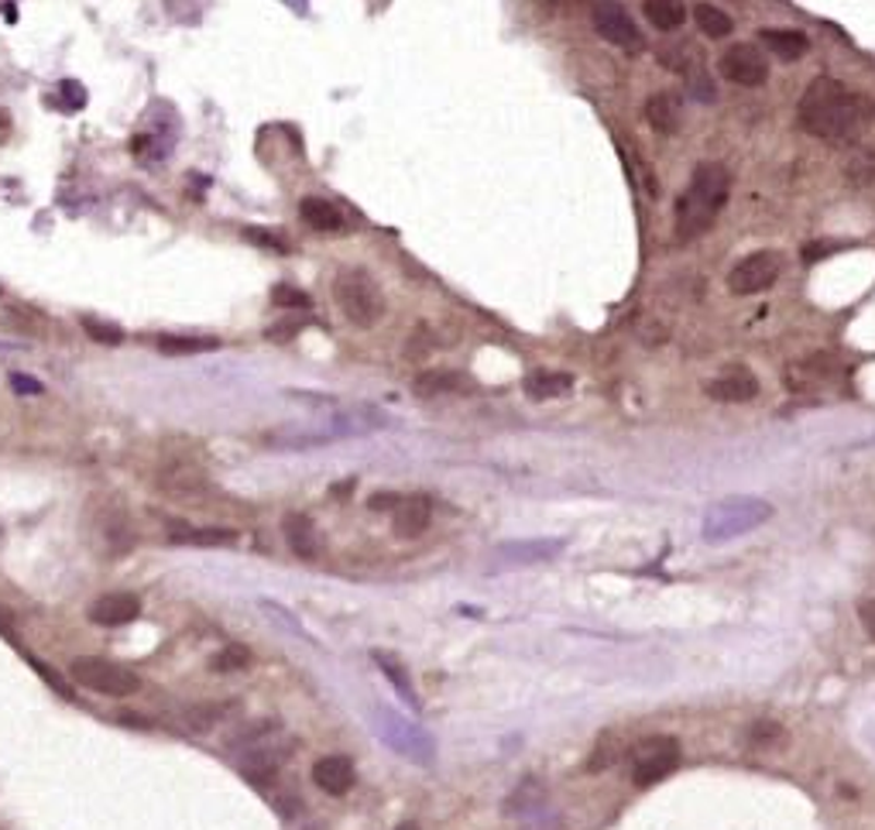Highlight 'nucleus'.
Here are the masks:
<instances>
[{"mask_svg": "<svg viewBox=\"0 0 875 830\" xmlns=\"http://www.w3.org/2000/svg\"><path fill=\"white\" fill-rule=\"evenodd\" d=\"M796 117L803 131L827 141V145H851L875 117V104L835 76H817L803 89Z\"/></svg>", "mask_w": 875, "mask_h": 830, "instance_id": "f257e3e1", "label": "nucleus"}, {"mask_svg": "<svg viewBox=\"0 0 875 830\" xmlns=\"http://www.w3.org/2000/svg\"><path fill=\"white\" fill-rule=\"evenodd\" d=\"M728 193H731V179L724 172V165H718V161L697 165L687 189H683L680 203H676V217H673L676 241L687 244V241H697L700 233L711 230L718 213L728 203Z\"/></svg>", "mask_w": 875, "mask_h": 830, "instance_id": "f03ea898", "label": "nucleus"}, {"mask_svg": "<svg viewBox=\"0 0 875 830\" xmlns=\"http://www.w3.org/2000/svg\"><path fill=\"white\" fill-rule=\"evenodd\" d=\"M769 518H772L769 502H763V497H748V494H735V497H724V502H715L704 512L700 536L711 545L731 542V539L748 536L752 529L766 526Z\"/></svg>", "mask_w": 875, "mask_h": 830, "instance_id": "7ed1b4c3", "label": "nucleus"}, {"mask_svg": "<svg viewBox=\"0 0 875 830\" xmlns=\"http://www.w3.org/2000/svg\"><path fill=\"white\" fill-rule=\"evenodd\" d=\"M334 299L340 305V313L347 316V323L361 326V329H371L385 316L382 286H377L364 268H344L334 278Z\"/></svg>", "mask_w": 875, "mask_h": 830, "instance_id": "20e7f679", "label": "nucleus"}, {"mask_svg": "<svg viewBox=\"0 0 875 830\" xmlns=\"http://www.w3.org/2000/svg\"><path fill=\"white\" fill-rule=\"evenodd\" d=\"M69 676L73 683H80L83 690H93L100 697H131L137 690V676L128 670V666H117L110 659H100V655H83V659H73V666H69Z\"/></svg>", "mask_w": 875, "mask_h": 830, "instance_id": "39448f33", "label": "nucleus"}, {"mask_svg": "<svg viewBox=\"0 0 875 830\" xmlns=\"http://www.w3.org/2000/svg\"><path fill=\"white\" fill-rule=\"evenodd\" d=\"M680 766V742L670 734H652L635 748L632 762V779L635 786H656L659 779H667Z\"/></svg>", "mask_w": 875, "mask_h": 830, "instance_id": "423d86ee", "label": "nucleus"}, {"mask_svg": "<svg viewBox=\"0 0 875 830\" xmlns=\"http://www.w3.org/2000/svg\"><path fill=\"white\" fill-rule=\"evenodd\" d=\"M779 272H783V254L779 251H755L742 257L735 268L728 272V289L735 296H759L776 286Z\"/></svg>", "mask_w": 875, "mask_h": 830, "instance_id": "0eeeda50", "label": "nucleus"}, {"mask_svg": "<svg viewBox=\"0 0 875 830\" xmlns=\"http://www.w3.org/2000/svg\"><path fill=\"white\" fill-rule=\"evenodd\" d=\"M377 734L416 766H433V738L419 724L392 714V710H377Z\"/></svg>", "mask_w": 875, "mask_h": 830, "instance_id": "6e6552de", "label": "nucleus"}, {"mask_svg": "<svg viewBox=\"0 0 875 830\" xmlns=\"http://www.w3.org/2000/svg\"><path fill=\"white\" fill-rule=\"evenodd\" d=\"M590 21H595V32L604 41L619 45V49H628V52H643L646 49L643 32H638L632 14L619 4V0H595V8H590Z\"/></svg>", "mask_w": 875, "mask_h": 830, "instance_id": "1a4fd4ad", "label": "nucleus"}, {"mask_svg": "<svg viewBox=\"0 0 875 830\" xmlns=\"http://www.w3.org/2000/svg\"><path fill=\"white\" fill-rule=\"evenodd\" d=\"M718 73L735 86H763L769 80V59L763 49L742 41V45H731V49L721 56Z\"/></svg>", "mask_w": 875, "mask_h": 830, "instance_id": "9d476101", "label": "nucleus"}, {"mask_svg": "<svg viewBox=\"0 0 875 830\" xmlns=\"http://www.w3.org/2000/svg\"><path fill=\"white\" fill-rule=\"evenodd\" d=\"M707 395L715 401H728V406H742V401H752L759 395V377H755L748 368H728L721 371L711 385H707Z\"/></svg>", "mask_w": 875, "mask_h": 830, "instance_id": "9b49d317", "label": "nucleus"}, {"mask_svg": "<svg viewBox=\"0 0 875 830\" xmlns=\"http://www.w3.org/2000/svg\"><path fill=\"white\" fill-rule=\"evenodd\" d=\"M556 553H563L560 539H526V542H505L494 550V566H529V563H547Z\"/></svg>", "mask_w": 875, "mask_h": 830, "instance_id": "f8f14e48", "label": "nucleus"}, {"mask_svg": "<svg viewBox=\"0 0 875 830\" xmlns=\"http://www.w3.org/2000/svg\"><path fill=\"white\" fill-rule=\"evenodd\" d=\"M141 614V601L137 594H128V590H117V594H107L100 601H93L89 608V622L104 625V628H121L131 625Z\"/></svg>", "mask_w": 875, "mask_h": 830, "instance_id": "ddd939ff", "label": "nucleus"}, {"mask_svg": "<svg viewBox=\"0 0 875 830\" xmlns=\"http://www.w3.org/2000/svg\"><path fill=\"white\" fill-rule=\"evenodd\" d=\"M430 518H433L430 497H422V494L398 497V505H395V536H401V539H416V536L425 532V526H430Z\"/></svg>", "mask_w": 875, "mask_h": 830, "instance_id": "4468645a", "label": "nucleus"}, {"mask_svg": "<svg viewBox=\"0 0 875 830\" xmlns=\"http://www.w3.org/2000/svg\"><path fill=\"white\" fill-rule=\"evenodd\" d=\"M353 779H358V775H353L350 758H344V755H326V758H320V762L313 766V782H316L323 793H329V796L350 793Z\"/></svg>", "mask_w": 875, "mask_h": 830, "instance_id": "2eb2a0df", "label": "nucleus"}, {"mask_svg": "<svg viewBox=\"0 0 875 830\" xmlns=\"http://www.w3.org/2000/svg\"><path fill=\"white\" fill-rule=\"evenodd\" d=\"M763 49H769L772 56H779L783 62H796L811 52V38L803 32H790V28H766L759 35Z\"/></svg>", "mask_w": 875, "mask_h": 830, "instance_id": "dca6fc26", "label": "nucleus"}, {"mask_svg": "<svg viewBox=\"0 0 875 830\" xmlns=\"http://www.w3.org/2000/svg\"><path fill=\"white\" fill-rule=\"evenodd\" d=\"M281 532H286L289 539V550L302 560H313L320 553V542H316V529H313V521L310 515H302V512H292L286 515V521H281Z\"/></svg>", "mask_w": 875, "mask_h": 830, "instance_id": "f3484780", "label": "nucleus"}, {"mask_svg": "<svg viewBox=\"0 0 875 830\" xmlns=\"http://www.w3.org/2000/svg\"><path fill=\"white\" fill-rule=\"evenodd\" d=\"M299 217H302L305 227H313L320 233H334V230L344 227V213L329 200H320V196H305L299 203Z\"/></svg>", "mask_w": 875, "mask_h": 830, "instance_id": "a211bd4d", "label": "nucleus"}, {"mask_svg": "<svg viewBox=\"0 0 875 830\" xmlns=\"http://www.w3.org/2000/svg\"><path fill=\"white\" fill-rule=\"evenodd\" d=\"M526 395L536 398V401H547V398H560L574 388V377L563 374V371H532L526 382H523Z\"/></svg>", "mask_w": 875, "mask_h": 830, "instance_id": "6ab92c4d", "label": "nucleus"}, {"mask_svg": "<svg viewBox=\"0 0 875 830\" xmlns=\"http://www.w3.org/2000/svg\"><path fill=\"white\" fill-rule=\"evenodd\" d=\"M643 11L649 25L659 32H676L687 21V4L683 0H643Z\"/></svg>", "mask_w": 875, "mask_h": 830, "instance_id": "aec40b11", "label": "nucleus"}, {"mask_svg": "<svg viewBox=\"0 0 875 830\" xmlns=\"http://www.w3.org/2000/svg\"><path fill=\"white\" fill-rule=\"evenodd\" d=\"M158 350L169 353V358H185V353H209L220 350L217 337H158Z\"/></svg>", "mask_w": 875, "mask_h": 830, "instance_id": "412c9836", "label": "nucleus"}, {"mask_svg": "<svg viewBox=\"0 0 875 830\" xmlns=\"http://www.w3.org/2000/svg\"><path fill=\"white\" fill-rule=\"evenodd\" d=\"M646 121L659 134H673L676 131V107H673V100L667 97V93H656V97L646 100Z\"/></svg>", "mask_w": 875, "mask_h": 830, "instance_id": "4be33fe9", "label": "nucleus"}, {"mask_svg": "<svg viewBox=\"0 0 875 830\" xmlns=\"http://www.w3.org/2000/svg\"><path fill=\"white\" fill-rule=\"evenodd\" d=\"M694 21H697V28L707 35V38H724L731 35V28H735V21H731L721 8L715 4H697L694 8Z\"/></svg>", "mask_w": 875, "mask_h": 830, "instance_id": "5701e85b", "label": "nucleus"}, {"mask_svg": "<svg viewBox=\"0 0 875 830\" xmlns=\"http://www.w3.org/2000/svg\"><path fill=\"white\" fill-rule=\"evenodd\" d=\"M169 539L179 545H230V542H238V532L233 529H176Z\"/></svg>", "mask_w": 875, "mask_h": 830, "instance_id": "b1692460", "label": "nucleus"}, {"mask_svg": "<svg viewBox=\"0 0 875 830\" xmlns=\"http://www.w3.org/2000/svg\"><path fill=\"white\" fill-rule=\"evenodd\" d=\"M457 388H467V382L460 374H419L416 377V392L419 395H443V392H457Z\"/></svg>", "mask_w": 875, "mask_h": 830, "instance_id": "393cba45", "label": "nucleus"}, {"mask_svg": "<svg viewBox=\"0 0 875 830\" xmlns=\"http://www.w3.org/2000/svg\"><path fill=\"white\" fill-rule=\"evenodd\" d=\"M248 666H251V652L244 646H227L220 655L209 659L213 673H238V670H248Z\"/></svg>", "mask_w": 875, "mask_h": 830, "instance_id": "a878e982", "label": "nucleus"}, {"mask_svg": "<svg viewBox=\"0 0 875 830\" xmlns=\"http://www.w3.org/2000/svg\"><path fill=\"white\" fill-rule=\"evenodd\" d=\"M161 484L169 488V491H200L203 488V473L196 467L182 464V467H172L169 473H165Z\"/></svg>", "mask_w": 875, "mask_h": 830, "instance_id": "bb28decb", "label": "nucleus"}, {"mask_svg": "<svg viewBox=\"0 0 875 830\" xmlns=\"http://www.w3.org/2000/svg\"><path fill=\"white\" fill-rule=\"evenodd\" d=\"M374 659L382 662V670H385V676L395 683V690H401V697H406V703L409 707H416V690H412V683H409V676H406V670L398 666L395 659H388L385 652H374Z\"/></svg>", "mask_w": 875, "mask_h": 830, "instance_id": "cd10ccee", "label": "nucleus"}, {"mask_svg": "<svg viewBox=\"0 0 875 830\" xmlns=\"http://www.w3.org/2000/svg\"><path fill=\"white\" fill-rule=\"evenodd\" d=\"M83 329H86V337H89V340H97V344H104V347H117V344H124V329H121V326H113V323L83 320Z\"/></svg>", "mask_w": 875, "mask_h": 830, "instance_id": "c85d7f7f", "label": "nucleus"}, {"mask_svg": "<svg viewBox=\"0 0 875 830\" xmlns=\"http://www.w3.org/2000/svg\"><path fill=\"white\" fill-rule=\"evenodd\" d=\"M272 302L281 305V310H305V305H310V296H305L302 289H296V286H275L272 289Z\"/></svg>", "mask_w": 875, "mask_h": 830, "instance_id": "c756f323", "label": "nucleus"}, {"mask_svg": "<svg viewBox=\"0 0 875 830\" xmlns=\"http://www.w3.org/2000/svg\"><path fill=\"white\" fill-rule=\"evenodd\" d=\"M783 738H787L783 727L772 724V721H755L748 727V742L752 745H776V742H783Z\"/></svg>", "mask_w": 875, "mask_h": 830, "instance_id": "7c9ffc66", "label": "nucleus"}, {"mask_svg": "<svg viewBox=\"0 0 875 830\" xmlns=\"http://www.w3.org/2000/svg\"><path fill=\"white\" fill-rule=\"evenodd\" d=\"M598 755H590V769H608L614 758H619V738H614V734H601V742H598V748H595Z\"/></svg>", "mask_w": 875, "mask_h": 830, "instance_id": "2f4dec72", "label": "nucleus"}, {"mask_svg": "<svg viewBox=\"0 0 875 830\" xmlns=\"http://www.w3.org/2000/svg\"><path fill=\"white\" fill-rule=\"evenodd\" d=\"M687 89H691L694 100H704V104L715 100V86H711V80H707L704 69H687Z\"/></svg>", "mask_w": 875, "mask_h": 830, "instance_id": "473e14b6", "label": "nucleus"}, {"mask_svg": "<svg viewBox=\"0 0 875 830\" xmlns=\"http://www.w3.org/2000/svg\"><path fill=\"white\" fill-rule=\"evenodd\" d=\"M244 237L248 241H254V244H262V248H275V251H289V244L281 241L278 233H268V230H257V227H248L244 230Z\"/></svg>", "mask_w": 875, "mask_h": 830, "instance_id": "72a5a7b5", "label": "nucleus"}, {"mask_svg": "<svg viewBox=\"0 0 875 830\" xmlns=\"http://www.w3.org/2000/svg\"><path fill=\"white\" fill-rule=\"evenodd\" d=\"M305 323H299V320H281L278 326H272L268 329V340H278V344H286V340H292L299 329H302Z\"/></svg>", "mask_w": 875, "mask_h": 830, "instance_id": "f704fd0d", "label": "nucleus"}, {"mask_svg": "<svg viewBox=\"0 0 875 830\" xmlns=\"http://www.w3.org/2000/svg\"><path fill=\"white\" fill-rule=\"evenodd\" d=\"M11 385L21 395H41V385L35 382V377H28V374H11Z\"/></svg>", "mask_w": 875, "mask_h": 830, "instance_id": "c9c22d12", "label": "nucleus"}, {"mask_svg": "<svg viewBox=\"0 0 875 830\" xmlns=\"http://www.w3.org/2000/svg\"><path fill=\"white\" fill-rule=\"evenodd\" d=\"M859 614H862V625H865V631L875 638V598H872V601H862V604H859Z\"/></svg>", "mask_w": 875, "mask_h": 830, "instance_id": "e433bc0d", "label": "nucleus"}, {"mask_svg": "<svg viewBox=\"0 0 875 830\" xmlns=\"http://www.w3.org/2000/svg\"><path fill=\"white\" fill-rule=\"evenodd\" d=\"M395 505H398V494H374L371 497L374 512H395Z\"/></svg>", "mask_w": 875, "mask_h": 830, "instance_id": "4c0bfd02", "label": "nucleus"}, {"mask_svg": "<svg viewBox=\"0 0 875 830\" xmlns=\"http://www.w3.org/2000/svg\"><path fill=\"white\" fill-rule=\"evenodd\" d=\"M395 830H419V823H401V827H395Z\"/></svg>", "mask_w": 875, "mask_h": 830, "instance_id": "58836bf2", "label": "nucleus"}]
</instances>
